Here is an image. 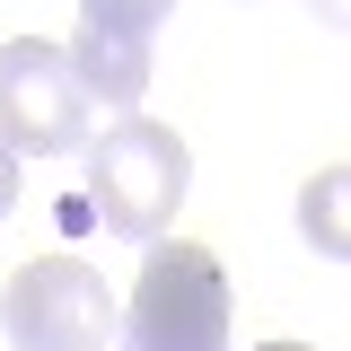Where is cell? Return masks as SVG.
<instances>
[{
  "mask_svg": "<svg viewBox=\"0 0 351 351\" xmlns=\"http://www.w3.org/2000/svg\"><path fill=\"white\" fill-rule=\"evenodd\" d=\"M123 351H228V272L193 237H158L123 299Z\"/></svg>",
  "mask_w": 351,
  "mask_h": 351,
  "instance_id": "obj_1",
  "label": "cell"
},
{
  "mask_svg": "<svg viewBox=\"0 0 351 351\" xmlns=\"http://www.w3.org/2000/svg\"><path fill=\"white\" fill-rule=\"evenodd\" d=\"M184 184H193V158H184V141H176L167 123H149V114H123V123L88 149V202H97V219H106L114 237H132V246H158V237H167V219L184 211Z\"/></svg>",
  "mask_w": 351,
  "mask_h": 351,
  "instance_id": "obj_2",
  "label": "cell"
},
{
  "mask_svg": "<svg viewBox=\"0 0 351 351\" xmlns=\"http://www.w3.org/2000/svg\"><path fill=\"white\" fill-rule=\"evenodd\" d=\"M0 334L9 351H106L123 334V307L80 255H36L0 290Z\"/></svg>",
  "mask_w": 351,
  "mask_h": 351,
  "instance_id": "obj_3",
  "label": "cell"
},
{
  "mask_svg": "<svg viewBox=\"0 0 351 351\" xmlns=\"http://www.w3.org/2000/svg\"><path fill=\"white\" fill-rule=\"evenodd\" d=\"M0 132L18 158H62L88 141V88L71 44H44V36L0 44Z\"/></svg>",
  "mask_w": 351,
  "mask_h": 351,
  "instance_id": "obj_4",
  "label": "cell"
},
{
  "mask_svg": "<svg viewBox=\"0 0 351 351\" xmlns=\"http://www.w3.org/2000/svg\"><path fill=\"white\" fill-rule=\"evenodd\" d=\"M71 62H80L88 106H97V97H106V106H141V88H149V44L141 36H106V27H88V18H80V36H71Z\"/></svg>",
  "mask_w": 351,
  "mask_h": 351,
  "instance_id": "obj_5",
  "label": "cell"
},
{
  "mask_svg": "<svg viewBox=\"0 0 351 351\" xmlns=\"http://www.w3.org/2000/svg\"><path fill=\"white\" fill-rule=\"evenodd\" d=\"M299 237L316 246V255L351 263V158L343 167H316L299 184Z\"/></svg>",
  "mask_w": 351,
  "mask_h": 351,
  "instance_id": "obj_6",
  "label": "cell"
},
{
  "mask_svg": "<svg viewBox=\"0 0 351 351\" xmlns=\"http://www.w3.org/2000/svg\"><path fill=\"white\" fill-rule=\"evenodd\" d=\"M167 9H176V0H80L88 27H106V36H141V44L167 27Z\"/></svg>",
  "mask_w": 351,
  "mask_h": 351,
  "instance_id": "obj_7",
  "label": "cell"
},
{
  "mask_svg": "<svg viewBox=\"0 0 351 351\" xmlns=\"http://www.w3.org/2000/svg\"><path fill=\"white\" fill-rule=\"evenodd\" d=\"M18 211V149H9V132H0V219Z\"/></svg>",
  "mask_w": 351,
  "mask_h": 351,
  "instance_id": "obj_8",
  "label": "cell"
},
{
  "mask_svg": "<svg viewBox=\"0 0 351 351\" xmlns=\"http://www.w3.org/2000/svg\"><path fill=\"white\" fill-rule=\"evenodd\" d=\"M307 9H316L325 27H343V36H351V0H307Z\"/></svg>",
  "mask_w": 351,
  "mask_h": 351,
  "instance_id": "obj_9",
  "label": "cell"
},
{
  "mask_svg": "<svg viewBox=\"0 0 351 351\" xmlns=\"http://www.w3.org/2000/svg\"><path fill=\"white\" fill-rule=\"evenodd\" d=\"M255 351H307V343H255Z\"/></svg>",
  "mask_w": 351,
  "mask_h": 351,
  "instance_id": "obj_10",
  "label": "cell"
}]
</instances>
